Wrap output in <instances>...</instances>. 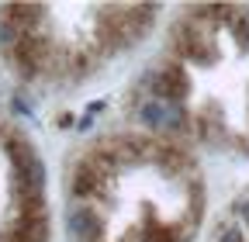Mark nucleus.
I'll return each instance as SVG.
<instances>
[{
  "instance_id": "f257e3e1",
  "label": "nucleus",
  "mask_w": 249,
  "mask_h": 242,
  "mask_svg": "<svg viewBox=\"0 0 249 242\" xmlns=\"http://www.w3.org/2000/svg\"><path fill=\"white\" fill-rule=\"evenodd\" d=\"M139 121L149 132H187V114L180 104L166 101H145L139 107Z\"/></svg>"
},
{
  "instance_id": "f03ea898",
  "label": "nucleus",
  "mask_w": 249,
  "mask_h": 242,
  "mask_svg": "<svg viewBox=\"0 0 249 242\" xmlns=\"http://www.w3.org/2000/svg\"><path fill=\"white\" fill-rule=\"evenodd\" d=\"M107 176H111V173L101 170L90 156L80 159L76 170H73V194H76V197H93V194H101V187L107 184Z\"/></svg>"
},
{
  "instance_id": "7ed1b4c3",
  "label": "nucleus",
  "mask_w": 249,
  "mask_h": 242,
  "mask_svg": "<svg viewBox=\"0 0 249 242\" xmlns=\"http://www.w3.org/2000/svg\"><path fill=\"white\" fill-rule=\"evenodd\" d=\"M149 86H152L156 101H166V104H180V101L187 97V76H183L177 66L156 73V76L149 80Z\"/></svg>"
},
{
  "instance_id": "20e7f679",
  "label": "nucleus",
  "mask_w": 249,
  "mask_h": 242,
  "mask_svg": "<svg viewBox=\"0 0 249 242\" xmlns=\"http://www.w3.org/2000/svg\"><path fill=\"white\" fill-rule=\"evenodd\" d=\"M101 232H104V225L90 207H76L70 215V235L76 242H101Z\"/></svg>"
}]
</instances>
